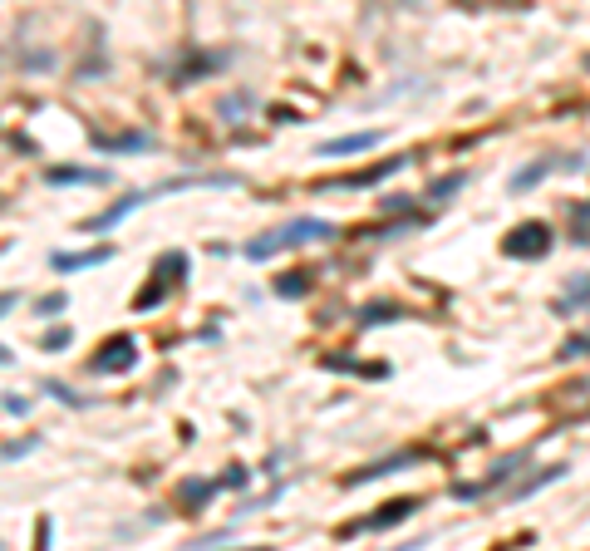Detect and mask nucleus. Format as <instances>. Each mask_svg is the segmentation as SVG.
I'll list each match as a JSON object with an SVG mask.
<instances>
[{
  "mask_svg": "<svg viewBox=\"0 0 590 551\" xmlns=\"http://www.w3.org/2000/svg\"><path fill=\"white\" fill-rule=\"evenodd\" d=\"M64 345H69V330H59V335H50V340H45V350H64Z\"/></svg>",
  "mask_w": 590,
  "mask_h": 551,
  "instance_id": "nucleus-16",
  "label": "nucleus"
},
{
  "mask_svg": "<svg viewBox=\"0 0 590 551\" xmlns=\"http://www.w3.org/2000/svg\"><path fill=\"white\" fill-rule=\"evenodd\" d=\"M143 197H148V192H138V197H123V202H118V207H109L104 217H94V222H84V232H109V227H114L118 217H128V212H133V207H138ZM153 197H158V192H153Z\"/></svg>",
  "mask_w": 590,
  "mask_h": 551,
  "instance_id": "nucleus-8",
  "label": "nucleus"
},
{
  "mask_svg": "<svg viewBox=\"0 0 590 551\" xmlns=\"http://www.w3.org/2000/svg\"><path fill=\"white\" fill-rule=\"evenodd\" d=\"M182 271H187V256H182V251H173V256H163V261H158V276L148 281V291H143V296H138L133 306H138V310H153L158 301H163V296H168L173 276H182Z\"/></svg>",
  "mask_w": 590,
  "mask_h": 551,
  "instance_id": "nucleus-2",
  "label": "nucleus"
},
{
  "mask_svg": "<svg viewBox=\"0 0 590 551\" xmlns=\"http://www.w3.org/2000/svg\"><path fill=\"white\" fill-rule=\"evenodd\" d=\"M458 187H463V178H443V183L433 187V197H453V192H458Z\"/></svg>",
  "mask_w": 590,
  "mask_h": 551,
  "instance_id": "nucleus-14",
  "label": "nucleus"
},
{
  "mask_svg": "<svg viewBox=\"0 0 590 551\" xmlns=\"http://www.w3.org/2000/svg\"><path fill=\"white\" fill-rule=\"evenodd\" d=\"M413 507V497H394V502H384V512H369L364 522H354V527H345V537H354V532H389V527H399L404 517H409Z\"/></svg>",
  "mask_w": 590,
  "mask_h": 551,
  "instance_id": "nucleus-3",
  "label": "nucleus"
},
{
  "mask_svg": "<svg viewBox=\"0 0 590 551\" xmlns=\"http://www.w3.org/2000/svg\"><path fill=\"white\" fill-rule=\"evenodd\" d=\"M561 355H590V340H571V345H566Z\"/></svg>",
  "mask_w": 590,
  "mask_h": 551,
  "instance_id": "nucleus-17",
  "label": "nucleus"
},
{
  "mask_svg": "<svg viewBox=\"0 0 590 551\" xmlns=\"http://www.w3.org/2000/svg\"><path fill=\"white\" fill-rule=\"evenodd\" d=\"M325 237H335L330 222H320V217H300V222L281 227V232H271V237H256V242L246 246V256H251V261H266V256H281V251L305 246V242H325Z\"/></svg>",
  "mask_w": 590,
  "mask_h": 551,
  "instance_id": "nucleus-1",
  "label": "nucleus"
},
{
  "mask_svg": "<svg viewBox=\"0 0 590 551\" xmlns=\"http://www.w3.org/2000/svg\"><path fill=\"white\" fill-rule=\"evenodd\" d=\"M50 183H99V173H89V168H50Z\"/></svg>",
  "mask_w": 590,
  "mask_h": 551,
  "instance_id": "nucleus-10",
  "label": "nucleus"
},
{
  "mask_svg": "<svg viewBox=\"0 0 590 551\" xmlns=\"http://www.w3.org/2000/svg\"><path fill=\"white\" fill-rule=\"evenodd\" d=\"M404 168V158H389V163H379V168H369V173H354V178H340L335 187H374V183H384L389 173H399Z\"/></svg>",
  "mask_w": 590,
  "mask_h": 551,
  "instance_id": "nucleus-9",
  "label": "nucleus"
},
{
  "mask_svg": "<svg viewBox=\"0 0 590 551\" xmlns=\"http://www.w3.org/2000/svg\"><path fill=\"white\" fill-rule=\"evenodd\" d=\"M379 128H364V133H345V138H330L320 143V158H345V153H359V148H379Z\"/></svg>",
  "mask_w": 590,
  "mask_h": 551,
  "instance_id": "nucleus-6",
  "label": "nucleus"
},
{
  "mask_svg": "<svg viewBox=\"0 0 590 551\" xmlns=\"http://www.w3.org/2000/svg\"><path fill=\"white\" fill-rule=\"evenodd\" d=\"M507 256H546L551 251V227H541V222H527V227H517L507 242H502Z\"/></svg>",
  "mask_w": 590,
  "mask_h": 551,
  "instance_id": "nucleus-4",
  "label": "nucleus"
},
{
  "mask_svg": "<svg viewBox=\"0 0 590 551\" xmlns=\"http://www.w3.org/2000/svg\"><path fill=\"white\" fill-rule=\"evenodd\" d=\"M59 310H64V296H45L40 301V315H59Z\"/></svg>",
  "mask_w": 590,
  "mask_h": 551,
  "instance_id": "nucleus-15",
  "label": "nucleus"
},
{
  "mask_svg": "<svg viewBox=\"0 0 590 551\" xmlns=\"http://www.w3.org/2000/svg\"><path fill=\"white\" fill-rule=\"evenodd\" d=\"M305 286H310L305 276H286V281H281L276 291H281V296H305Z\"/></svg>",
  "mask_w": 590,
  "mask_h": 551,
  "instance_id": "nucleus-13",
  "label": "nucleus"
},
{
  "mask_svg": "<svg viewBox=\"0 0 590 551\" xmlns=\"http://www.w3.org/2000/svg\"><path fill=\"white\" fill-rule=\"evenodd\" d=\"M138 365V345L128 335H118L104 345V355H94V374H123V369Z\"/></svg>",
  "mask_w": 590,
  "mask_h": 551,
  "instance_id": "nucleus-5",
  "label": "nucleus"
},
{
  "mask_svg": "<svg viewBox=\"0 0 590 551\" xmlns=\"http://www.w3.org/2000/svg\"><path fill=\"white\" fill-rule=\"evenodd\" d=\"M581 301H590V276H586V281H576V286L566 291V301H561V310H576Z\"/></svg>",
  "mask_w": 590,
  "mask_h": 551,
  "instance_id": "nucleus-12",
  "label": "nucleus"
},
{
  "mask_svg": "<svg viewBox=\"0 0 590 551\" xmlns=\"http://www.w3.org/2000/svg\"><path fill=\"white\" fill-rule=\"evenodd\" d=\"M551 168H556V163H531V168H522V173H517V178H512V187H517V192H522V187L541 183V178H546V173H551Z\"/></svg>",
  "mask_w": 590,
  "mask_h": 551,
  "instance_id": "nucleus-11",
  "label": "nucleus"
},
{
  "mask_svg": "<svg viewBox=\"0 0 590 551\" xmlns=\"http://www.w3.org/2000/svg\"><path fill=\"white\" fill-rule=\"evenodd\" d=\"M15 301H20V296H15V291H5V296H0V315H5V310L15 306Z\"/></svg>",
  "mask_w": 590,
  "mask_h": 551,
  "instance_id": "nucleus-18",
  "label": "nucleus"
},
{
  "mask_svg": "<svg viewBox=\"0 0 590 551\" xmlns=\"http://www.w3.org/2000/svg\"><path fill=\"white\" fill-rule=\"evenodd\" d=\"M0 365H10V350H0Z\"/></svg>",
  "mask_w": 590,
  "mask_h": 551,
  "instance_id": "nucleus-19",
  "label": "nucleus"
},
{
  "mask_svg": "<svg viewBox=\"0 0 590 551\" xmlns=\"http://www.w3.org/2000/svg\"><path fill=\"white\" fill-rule=\"evenodd\" d=\"M114 251L109 246H89V251H55V271H84V266H104Z\"/></svg>",
  "mask_w": 590,
  "mask_h": 551,
  "instance_id": "nucleus-7",
  "label": "nucleus"
}]
</instances>
